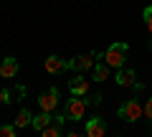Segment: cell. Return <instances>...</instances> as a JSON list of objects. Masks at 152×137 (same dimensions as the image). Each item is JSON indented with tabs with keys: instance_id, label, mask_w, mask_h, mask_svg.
<instances>
[{
	"instance_id": "cell-1",
	"label": "cell",
	"mask_w": 152,
	"mask_h": 137,
	"mask_svg": "<svg viewBox=\"0 0 152 137\" xmlns=\"http://www.w3.org/2000/svg\"><path fill=\"white\" fill-rule=\"evenodd\" d=\"M127 53H129V46L127 43H112L107 51H104V61H107L112 69H122V66L127 64Z\"/></svg>"
},
{
	"instance_id": "cell-2",
	"label": "cell",
	"mask_w": 152,
	"mask_h": 137,
	"mask_svg": "<svg viewBox=\"0 0 152 137\" xmlns=\"http://www.w3.org/2000/svg\"><path fill=\"white\" fill-rule=\"evenodd\" d=\"M117 114H119V119H124V122H137V119L145 117V104H140V99H127V102L119 104Z\"/></svg>"
},
{
	"instance_id": "cell-3",
	"label": "cell",
	"mask_w": 152,
	"mask_h": 137,
	"mask_svg": "<svg viewBox=\"0 0 152 137\" xmlns=\"http://www.w3.org/2000/svg\"><path fill=\"white\" fill-rule=\"evenodd\" d=\"M86 99H81V97H71L69 102H66V107H64V117L66 119H71V122H79V119H84V114H86Z\"/></svg>"
},
{
	"instance_id": "cell-4",
	"label": "cell",
	"mask_w": 152,
	"mask_h": 137,
	"mask_svg": "<svg viewBox=\"0 0 152 137\" xmlns=\"http://www.w3.org/2000/svg\"><path fill=\"white\" fill-rule=\"evenodd\" d=\"M58 99H61L58 86H51V89H46V92L38 97V107H41L43 112H56V107H58Z\"/></svg>"
},
{
	"instance_id": "cell-5",
	"label": "cell",
	"mask_w": 152,
	"mask_h": 137,
	"mask_svg": "<svg viewBox=\"0 0 152 137\" xmlns=\"http://www.w3.org/2000/svg\"><path fill=\"white\" fill-rule=\"evenodd\" d=\"M94 53H81L74 56L71 61H66V69H74V71H86V69H94Z\"/></svg>"
},
{
	"instance_id": "cell-6",
	"label": "cell",
	"mask_w": 152,
	"mask_h": 137,
	"mask_svg": "<svg viewBox=\"0 0 152 137\" xmlns=\"http://www.w3.org/2000/svg\"><path fill=\"white\" fill-rule=\"evenodd\" d=\"M84 132H86V137H104L107 135V125H104L102 117H91L86 122V127H84Z\"/></svg>"
},
{
	"instance_id": "cell-7",
	"label": "cell",
	"mask_w": 152,
	"mask_h": 137,
	"mask_svg": "<svg viewBox=\"0 0 152 137\" xmlns=\"http://www.w3.org/2000/svg\"><path fill=\"white\" fill-rule=\"evenodd\" d=\"M18 69H20L18 59L8 56V59H3V64H0V76H3V79H13V76L18 74Z\"/></svg>"
},
{
	"instance_id": "cell-8",
	"label": "cell",
	"mask_w": 152,
	"mask_h": 137,
	"mask_svg": "<svg viewBox=\"0 0 152 137\" xmlns=\"http://www.w3.org/2000/svg\"><path fill=\"white\" fill-rule=\"evenodd\" d=\"M117 84H119V86H134L137 84V74L132 71V69H124V66H122V69H117Z\"/></svg>"
},
{
	"instance_id": "cell-9",
	"label": "cell",
	"mask_w": 152,
	"mask_h": 137,
	"mask_svg": "<svg viewBox=\"0 0 152 137\" xmlns=\"http://www.w3.org/2000/svg\"><path fill=\"white\" fill-rule=\"evenodd\" d=\"M69 89H71L74 97H86V94H89V81L84 76H74L69 81Z\"/></svg>"
},
{
	"instance_id": "cell-10",
	"label": "cell",
	"mask_w": 152,
	"mask_h": 137,
	"mask_svg": "<svg viewBox=\"0 0 152 137\" xmlns=\"http://www.w3.org/2000/svg\"><path fill=\"white\" fill-rule=\"evenodd\" d=\"M61 122H66V117H64V114H56V122H51L48 127H43V130H41V135H43V137H61V135H64Z\"/></svg>"
},
{
	"instance_id": "cell-11",
	"label": "cell",
	"mask_w": 152,
	"mask_h": 137,
	"mask_svg": "<svg viewBox=\"0 0 152 137\" xmlns=\"http://www.w3.org/2000/svg\"><path fill=\"white\" fill-rule=\"evenodd\" d=\"M51 122H56V114H53V112H43V109H41V114H36V117H33V122H31V125L36 127L38 132H41L43 127H48Z\"/></svg>"
},
{
	"instance_id": "cell-12",
	"label": "cell",
	"mask_w": 152,
	"mask_h": 137,
	"mask_svg": "<svg viewBox=\"0 0 152 137\" xmlns=\"http://www.w3.org/2000/svg\"><path fill=\"white\" fill-rule=\"evenodd\" d=\"M43 66H46V74H58V71L66 69V61L61 59V56H48Z\"/></svg>"
},
{
	"instance_id": "cell-13",
	"label": "cell",
	"mask_w": 152,
	"mask_h": 137,
	"mask_svg": "<svg viewBox=\"0 0 152 137\" xmlns=\"http://www.w3.org/2000/svg\"><path fill=\"white\" fill-rule=\"evenodd\" d=\"M109 69H112V66H109L107 61H104V64H94V74H91L94 81H96V84L107 81V79H109Z\"/></svg>"
},
{
	"instance_id": "cell-14",
	"label": "cell",
	"mask_w": 152,
	"mask_h": 137,
	"mask_svg": "<svg viewBox=\"0 0 152 137\" xmlns=\"http://www.w3.org/2000/svg\"><path fill=\"white\" fill-rule=\"evenodd\" d=\"M31 122H33V114H31V112L26 109V107H23V109L18 112V114H15V119H13V125H15L18 130H20V127H26V125H31Z\"/></svg>"
},
{
	"instance_id": "cell-15",
	"label": "cell",
	"mask_w": 152,
	"mask_h": 137,
	"mask_svg": "<svg viewBox=\"0 0 152 137\" xmlns=\"http://www.w3.org/2000/svg\"><path fill=\"white\" fill-rule=\"evenodd\" d=\"M142 18H145V26H147V33L152 36V5H147L142 10Z\"/></svg>"
},
{
	"instance_id": "cell-16",
	"label": "cell",
	"mask_w": 152,
	"mask_h": 137,
	"mask_svg": "<svg viewBox=\"0 0 152 137\" xmlns=\"http://www.w3.org/2000/svg\"><path fill=\"white\" fill-rule=\"evenodd\" d=\"M18 127L15 125H0V137H15Z\"/></svg>"
},
{
	"instance_id": "cell-17",
	"label": "cell",
	"mask_w": 152,
	"mask_h": 137,
	"mask_svg": "<svg viewBox=\"0 0 152 137\" xmlns=\"http://www.w3.org/2000/svg\"><path fill=\"white\" fill-rule=\"evenodd\" d=\"M145 117H147V119H152V97L147 99V104H145Z\"/></svg>"
},
{
	"instance_id": "cell-18",
	"label": "cell",
	"mask_w": 152,
	"mask_h": 137,
	"mask_svg": "<svg viewBox=\"0 0 152 137\" xmlns=\"http://www.w3.org/2000/svg\"><path fill=\"white\" fill-rule=\"evenodd\" d=\"M0 104H3V99H0Z\"/></svg>"
}]
</instances>
